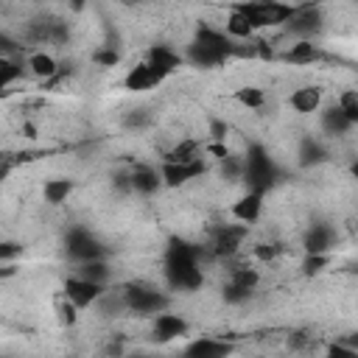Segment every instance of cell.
I'll return each mask as SVG.
<instances>
[{"label":"cell","mask_w":358,"mask_h":358,"mask_svg":"<svg viewBox=\"0 0 358 358\" xmlns=\"http://www.w3.org/2000/svg\"><path fill=\"white\" fill-rule=\"evenodd\" d=\"M229 56H232V39L210 25H201L185 50V59L193 62L196 67H218Z\"/></svg>","instance_id":"6da1fadb"},{"label":"cell","mask_w":358,"mask_h":358,"mask_svg":"<svg viewBox=\"0 0 358 358\" xmlns=\"http://www.w3.org/2000/svg\"><path fill=\"white\" fill-rule=\"evenodd\" d=\"M255 31H263V28H277V25H285L294 6L291 3H282V0H246L238 6Z\"/></svg>","instance_id":"7a4b0ae2"},{"label":"cell","mask_w":358,"mask_h":358,"mask_svg":"<svg viewBox=\"0 0 358 358\" xmlns=\"http://www.w3.org/2000/svg\"><path fill=\"white\" fill-rule=\"evenodd\" d=\"M123 299H126V310L134 316H154L168 308V296L145 285H123Z\"/></svg>","instance_id":"3957f363"},{"label":"cell","mask_w":358,"mask_h":358,"mask_svg":"<svg viewBox=\"0 0 358 358\" xmlns=\"http://www.w3.org/2000/svg\"><path fill=\"white\" fill-rule=\"evenodd\" d=\"M204 173V165L201 159L196 162H173V159H162V168H159V176H162V185L168 187H182L193 179H201Z\"/></svg>","instance_id":"277c9868"},{"label":"cell","mask_w":358,"mask_h":358,"mask_svg":"<svg viewBox=\"0 0 358 358\" xmlns=\"http://www.w3.org/2000/svg\"><path fill=\"white\" fill-rule=\"evenodd\" d=\"M101 291H103V285H98V282H92V280H84V277H78V274L67 277V282H64V296H67L78 310L92 308L95 299L101 296Z\"/></svg>","instance_id":"5b68a950"},{"label":"cell","mask_w":358,"mask_h":358,"mask_svg":"<svg viewBox=\"0 0 358 358\" xmlns=\"http://www.w3.org/2000/svg\"><path fill=\"white\" fill-rule=\"evenodd\" d=\"M145 62L151 64V70L159 76V78H168L171 73H176L185 62V56L179 50H173L171 45H151L148 53H145Z\"/></svg>","instance_id":"8992f818"},{"label":"cell","mask_w":358,"mask_h":358,"mask_svg":"<svg viewBox=\"0 0 358 358\" xmlns=\"http://www.w3.org/2000/svg\"><path fill=\"white\" fill-rule=\"evenodd\" d=\"M263 213V193L260 190H246L243 196H238L229 207V215L238 221V224H255Z\"/></svg>","instance_id":"52a82bcc"},{"label":"cell","mask_w":358,"mask_h":358,"mask_svg":"<svg viewBox=\"0 0 358 358\" xmlns=\"http://www.w3.org/2000/svg\"><path fill=\"white\" fill-rule=\"evenodd\" d=\"M187 319L182 313H171V310H159L154 313V327L151 333L159 338V341H171V338H179L187 333Z\"/></svg>","instance_id":"ba28073f"},{"label":"cell","mask_w":358,"mask_h":358,"mask_svg":"<svg viewBox=\"0 0 358 358\" xmlns=\"http://www.w3.org/2000/svg\"><path fill=\"white\" fill-rule=\"evenodd\" d=\"M126 176H129V187H131L134 193H140V196H151V193H157L159 185H162L159 171L151 168V165H134Z\"/></svg>","instance_id":"9c48e42d"},{"label":"cell","mask_w":358,"mask_h":358,"mask_svg":"<svg viewBox=\"0 0 358 358\" xmlns=\"http://www.w3.org/2000/svg\"><path fill=\"white\" fill-rule=\"evenodd\" d=\"M333 243H336V232L327 224H310L302 238V246L308 255H327L333 249Z\"/></svg>","instance_id":"30bf717a"},{"label":"cell","mask_w":358,"mask_h":358,"mask_svg":"<svg viewBox=\"0 0 358 358\" xmlns=\"http://www.w3.org/2000/svg\"><path fill=\"white\" fill-rule=\"evenodd\" d=\"M25 67H28L31 76L39 78V81H50V78H56V76L62 73L56 56H53V53H45V50H34V53L25 59Z\"/></svg>","instance_id":"8fae6325"},{"label":"cell","mask_w":358,"mask_h":358,"mask_svg":"<svg viewBox=\"0 0 358 358\" xmlns=\"http://www.w3.org/2000/svg\"><path fill=\"white\" fill-rule=\"evenodd\" d=\"M288 106L299 115H310L322 106V90L313 87V84H305V87H296L291 95H288Z\"/></svg>","instance_id":"7c38bea8"},{"label":"cell","mask_w":358,"mask_h":358,"mask_svg":"<svg viewBox=\"0 0 358 358\" xmlns=\"http://www.w3.org/2000/svg\"><path fill=\"white\" fill-rule=\"evenodd\" d=\"M319 56H322V50H319V45H316V39H294L291 48L285 50V62L294 64V67H308V64H313Z\"/></svg>","instance_id":"4fadbf2b"},{"label":"cell","mask_w":358,"mask_h":358,"mask_svg":"<svg viewBox=\"0 0 358 358\" xmlns=\"http://www.w3.org/2000/svg\"><path fill=\"white\" fill-rule=\"evenodd\" d=\"M162 78L151 70V64L143 59L137 67H131L129 73H126V78H123V84H126V90H134V92H143V90H151L154 84H159Z\"/></svg>","instance_id":"5bb4252c"},{"label":"cell","mask_w":358,"mask_h":358,"mask_svg":"<svg viewBox=\"0 0 358 358\" xmlns=\"http://www.w3.org/2000/svg\"><path fill=\"white\" fill-rule=\"evenodd\" d=\"M322 129H324V134H330V137H341V134H350L358 123H352V120H347L344 117V112L333 103V106H327L324 112H322Z\"/></svg>","instance_id":"9a60e30c"},{"label":"cell","mask_w":358,"mask_h":358,"mask_svg":"<svg viewBox=\"0 0 358 358\" xmlns=\"http://www.w3.org/2000/svg\"><path fill=\"white\" fill-rule=\"evenodd\" d=\"M229 39H252L257 31L252 28V22H249V17L235 6L229 14H227V20H224V28H221Z\"/></svg>","instance_id":"2e32d148"},{"label":"cell","mask_w":358,"mask_h":358,"mask_svg":"<svg viewBox=\"0 0 358 358\" xmlns=\"http://www.w3.org/2000/svg\"><path fill=\"white\" fill-rule=\"evenodd\" d=\"M73 187H76V182H73V179H67V176H56V179H48V182L42 185V199H45L48 204L59 207V204H64V201L70 199Z\"/></svg>","instance_id":"e0dca14e"},{"label":"cell","mask_w":358,"mask_h":358,"mask_svg":"<svg viewBox=\"0 0 358 358\" xmlns=\"http://www.w3.org/2000/svg\"><path fill=\"white\" fill-rule=\"evenodd\" d=\"M76 274L84 277V280H92V282H98V285H106V280H109V266L103 263V257H92V260H81L78 268H76Z\"/></svg>","instance_id":"ac0fdd59"},{"label":"cell","mask_w":358,"mask_h":358,"mask_svg":"<svg viewBox=\"0 0 358 358\" xmlns=\"http://www.w3.org/2000/svg\"><path fill=\"white\" fill-rule=\"evenodd\" d=\"M185 352H187V355H201V358H218V355L229 352V344L215 341V338H199V341H193Z\"/></svg>","instance_id":"d6986e66"},{"label":"cell","mask_w":358,"mask_h":358,"mask_svg":"<svg viewBox=\"0 0 358 358\" xmlns=\"http://www.w3.org/2000/svg\"><path fill=\"white\" fill-rule=\"evenodd\" d=\"M235 101L246 109H263L266 106V92L255 84H243V87L235 90Z\"/></svg>","instance_id":"ffe728a7"},{"label":"cell","mask_w":358,"mask_h":358,"mask_svg":"<svg viewBox=\"0 0 358 358\" xmlns=\"http://www.w3.org/2000/svg\"><path fill=\"white\" fill-rule=\"evenodd\" d=\"M336 106L344 112V117H347V120L358 123V90H352V87L341 90V92H338V98H336Z\"/></svg>","instance_id":"44dd1931"},{"label":"cell","mask_w":358,"mask_h":358,"mask_svg":"<svg viewBox=\"0 0 358 358\" xmlns=\"http://www.w3.org/2000/svg\"><path fill=\"white\" fill-rule=\"evenodd\" d=\"M22 76V67L17 59H8V56H0V92L6 87H11L17 78Z\"/></svg>","instance_id":"7402d4cb"},{"label":"cell","mask_w":358,"mask_h":358,"mask_svg":"<svg viewBox=\"0 0 358 358\" xmlns=\"http://www.w3.org/2000/svg\"><path fill=\"white\" fill-rule=\"evenodd\" d=\"M56 319L62 322V324H76L78 322V308L62 294L59 296V302H56Z\"/></svg>","instance_id":"603a6c76"},{"label":"cell","mask_w":358,"mask_h":358,"mask_svg":"<svg viewBox=\"0 0 358 358\" xmlns=\"http://www.w3.org/2000/svg\"><path fill=\"white\" fill-rule=\"evenodd\" d=\"M92 62L101 64V67H112V64L120 62V53L115 50V45H101V48L92 50Z\"/></svg>","instance_id":"cb8c5ba5"},{"label":"cell","mask_w":358,"mask_h":358,"mask_svg":"<svg viewBox=\"0 0 358 358\" xmlns=\"http://www.w3.org/2000/svg\"><path fill=\"white\" fill-rule=\"evenodd\" d=\"M22 255V246L17 241H0V263L3 260H14Z\"/></svg>","instance_id":"d4e9b609"}]
</instances>
